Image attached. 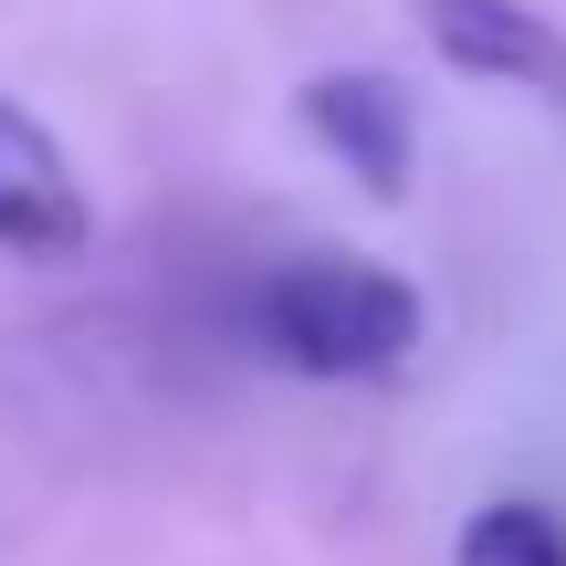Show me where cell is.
<instances>
[{
    "instance_id": "1",
    "label": "cell",
    "mask_w": 566,
    "mask_h": 566,
    "mask_svg": "<svg viewBox=\"0 0 566 566\" xmlns=\"http://www.w3.org/2000/svg\"><path fill=\"white\" fill-rule=\"evenodd\" d=\"M263 336L304 378H399L430 336V304L409 273L367 263V252H294L263 283Z\"/></svg>"
},
{
    "instance_id": "2",
    "label": "cell",
    "mask_w": 566,
    "mask_h": 566,
    "mask_svg": "<svg viewBox=\"0 0 566 566\" xmlns=\"http://www.w3.org/2000/svg\"><path fill=\"white\" fill-rule=\"evenodd\" d=\"M294 126L367 189V200H388V210L409 200V168H420V105H409L399 74H378V63H325V74L294 84Z\"/></svg>"
},
{
    "instance_id": "3",
    "label": "cell",
    "mask_w": 566,
    "mask_h": 566,
    "mask_svg": "<svg viewBox=\"0 0 566 566\" xmlns=\"http://www.w3.org/2000/svg\"><path fill=\"white\" fill-rule=\"evenodd\" d=\"M84 242H95V200H84L63 137L32 105L0 95V252L11 263H74Z\"/></svg>"
},
{
    "instance_id": "4",
    "label": "cell",
    "mask_w": 566,
    "mask_h": 566,
    "mask_svg": "<svg viewBox=\"0 0 566 566\" xmlns=\"http://www.w3.org/2000/svg\"><path fill=\"white\" fill-rule=\"evenodd\" d=\"M430 32V53L472 84H504V95H535V105H566V32L525 0H409Z\"/></svg>"
},
{
    "instance_id": "5",
    "label": "cell",
    "mask_w": 566,
    "mask_h": 566,
    "mask_svg": "<svg viewBox=\"0 0 566 566\" xmlns=\"http://www.w3.org/2000/svg\"><path fill=\"white\" fill-rule=\"evenodd\" d=\"M451 566H566V525L546 504H483L451 546Z\"/></svg>"
}]
</instances>
